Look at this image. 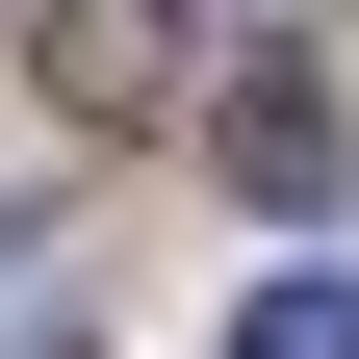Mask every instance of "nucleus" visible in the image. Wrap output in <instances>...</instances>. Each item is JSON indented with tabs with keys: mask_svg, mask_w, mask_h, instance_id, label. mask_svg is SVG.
<instances>
[{
	"mask_svg": "<svg viewBox=\"0 0 359 359\" xmlns=\"http://www.w3.org/2000/svg\"><path fill=\"white\" fill-rule=\"evenodd\" d=\"M205 154H231V205H334V77H308V52H257L231 103H205Z\"/></svg>",
	"mask_w": 359,
	"mask_h": 359,
	"instance_id": "nucleus-1",
	"label": "nucleus"
},
{
	"mask_svg": "<svg viewBox=\"0 0 359 359\" xmlns=\"http://www.w3.org/2000/svg\"><path fill=\"white\" fill-rule=\"evenodd\" d=\"M231 359H359V283H257V308H231Z\"/></svg>",
	"mask_w": 359,
	"mask_h": 359,
	"instance_id": "nucleus-2",
	"label": "nucleus"
}]
</instances>
